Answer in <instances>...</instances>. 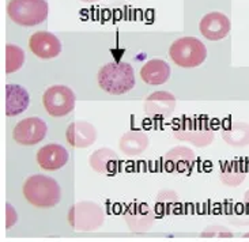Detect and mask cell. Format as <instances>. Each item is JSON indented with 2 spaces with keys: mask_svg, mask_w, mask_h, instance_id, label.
<instances>
[{
  "mask_svg": "<svg viewBox=\"0 0 249 242\" xmlns=\"http://www.w3.org/2000/svg\"><path fill=\"white\" fill-rule=\"evenodd\" d=\"M22 192L27 202L37 208H52L61 200L60 185L49 175H30L23 182Z\"/></svg>",
  "mask_w": 249,
  "mask_h": 242,
  "instance_id": "1",
  "label": "cell"
},
{
  "mask_svg": "<svg viewBox=\"0 0 249 242\" xmlns=\"http://www.w3.org/2000/svg\"><path fill=\"white\" fill-rule=\"evenodd\" d=\"M105 222L104 209L94 202H79L68 211V223L78 231H95Z\"/></svg>",
  "mask_w": 249,
  "mask_h": 242,
  "instance_id": "6",
  "label": "cell"
},
{
  "mask_svg": "<svg viewBox=\"0 0 249 242\" xmlns=\"http://www.w3.org/2000/svg\"><path fill=\"white\" fill-rule=\"evenodd\" d=\"M173 135L178 140L189 141L196 147H207L214 141V128L207 117H182Z\"/></svg>",
  "mask_w": 249,
  "mask_h": 242,
  "instance_id": "3",
  "label": "cell"
},
{
  "mask_svg": "<svg viewBox=\"0 0 249 242\" xmlns=\"http://www.w3.org/2000/svg\"><path fill=\"white\" fill-rule=\"evenodd\" d=\"M68 158H70V155H68L67 150L57 143H51V144L41 147L36 156L40 168L47 172H54V170H59L63 166H66Z\"/></svg>",
  "mask_w": 249,
  "mask_h": 242,
  "instance_id": "15",
  "label": "cell"
},
{
  "mask_svg": "<svg viewBox=\"0 0 249 242\" xmlns=\"http://www.w3.org/2000/svg\"><path fill=\"white\" fill-rule=\"evenodd\" d=\"M177 202H178V195L175 190H170V189L161 190L155 197V215L165 216L173 214V209H175Z\"/></svg>",
  "mask_w": 249,
  "mask_h": 242,
  "instance_id": "22",
  "label": "cell"
},
{
  "mask_svg": "<svg viewBox=\"0 0 249 242\" xmlns=\"http://www.w3.org/2000/svg\"><path fill=\"white\" fill-rule=\"evenodd\" d=\"M100 87L108 94L122 95L135 87V72L125 61H112L102 66L97 75Z\"/></svg>",
  "mask_w": 249,
  "mask_h": 242,
  "instance_id": "2",
  "label": "cell"
},
{
  "mask_svg": "<svg viewBox=\"0 0 249 242\" xmlns=\"http://www.w3.org/2000/svg\"><path fill=\"white\" fill-rule=\"evenodd\" d=\"M66 139L75 148H86L97 140V129L88 121H74L66 129Z\"/></svg>",
  "mask_w": 249,
  "mask_h": 242,
  "instance_id": "14",
  "label": "cell"
},
{
  "mask_svg": "<svg viewBox=\"0 0 249 242\" xmlns=\"http://www.w3.org/2000/svg\"><path fill=\"white\" fill-rule=\"evenodd\" d=\"M199 29L204 38L210 41H219L228 37L231 29V23L223 13L213 11L203 17L199 23Z\"/></svg>",
  "mask_w": 249,
  "mask_h": 242,
  "instance_id": "11",
  "label": "cell"
},
{
  "mask_svg": "<svg viewBox=\"0 0 249 242\" xmlns=\"http://www.w3.org/2000/svg\"><path fill=\"white\" fill-rule=\"evenodd\" d=\"M176 97L169 91H155L144 100V115L153 119H165L175 112Z\"/></svg>",
  "mask_w": 249,
  "mask_h": 242,
  "instance_id": "12",
  "label": "cell"
},
{
  "mask_svg": "<svg viewBox=\"0 0 249 242\" xmlns=\"http://www.w3.org/2000/svg\"><path fill=\"white\" fill-rule=\"evenodd\" d=\"M81 1H85V3H93V1H97V0H81Z\"/></svg>",
  "mask_w": 249,
  "mask_h": 242,
  "instance_id": "28",
  "label": "cell"
},
{
  "mask_svg": "<svg viewBox=\"0 0 249 242\" xmlns=\"http://www.w3.org/2000/svg\"><path fill=\"white\" fill-rule=\"evenodd\" d=\"M18 222V214L10 203L6 204V227L11 229L15 223Z\"/></svg>",
  "mask_w": 249,
  "mask_h": 242,
  "instance_id": "26",
  "label": "cell"
},
{
  "mask_svg": "<svg viewBox=\"0 0 249 242\" xmlns=\"http://www.w3.org/2000/svg\"><path fill=\"white\" fill-rule=\"evenodd\" d=\"M244 203L247 204V207L249 208V189L245 192V195H244Z\"/></svg>",
  "mask_w": 249,
  "mask_h": 242,
  "instance_id": "27",
  "label": "cell"
},
{
  "mask_svg": "<svg viewBox=\"0 0 249 242\" xmlns=\"http://www.w3.org/2000/svg\"><path fill=\"white\" fill-rule=\"evenodd\" d=\"M247 177V165L241 159L221 161L219 165V180L226 187H238Z\"/></svg>",
  "mask_w": 249,
  "mask_h": 242,
  "instance_id": "20",
  "label": "cell"
},
{
  "mask_svg": "<svg viewBox=\"0 0 249 242\" xmlns=\"http://www.w3.org/2000/svg\"><path fill=\"white\" fill-rule=\"evenodd\" d=\"M244 237H245V238H249V233H248V234H245V236H244Z\"/></svg>",
  "mask_w": 249,
  "mask_h": 242,
  "instance_id": "29",
  "label": "cell"
},
{
  "mask_svg": "<svg viewBox=\"0 0 249 242\" xmlns=\"http://www.w3.org/2000/svg\"><path fill=\"white\" fill-rule=\"evenodd\" d=\"M90 168L98 174L115 175L120 172V156L112 148L102 147L95 150L89 158Z\"/></svg>",
  "mask_w": 249,
  "mask_h": 242,
  "instance_id": "16",
  "label": "cell"
},
{
  "mask_svg": "<svg viewBox=\"0 0 249 242\" xmlns=\"http://www.w3.org/2000/svg\"><path fill=\"white\" fill-rule=\"evenodd\" d=\"M226 219L236 225H249V208L245 203L230 204L226 208Z\"/></svg>",
  "mask_w": 249,
  "mask_h": 242,
  "instance_id": "24",
  "label": "cell"
},
{
  "mask_svg": "<svg viewBox=\"0 0 249 242\" xmlns=\"http://www.w3.org/2000/svg\"><path fill=\"white\" fill-rule=\"evenodd\" d=\"M25 64V52L15 44L6 45V72L13 74L22 68Z\"/></svg>",
  "mask_w": 249,
  "mask_h": 242,
  "instance_id": "23",
  "label": "cell"
},
{
  "mask_svg": "<svg viewBox=\"0 0 249 242\" xmlns=\"http://www.w3.org/2000/svg\"><path fill=\"white\" fill-rule=\"evenodd\" d=\"M30 104V97L26 88L19 85H7L6 86V115L14 117L23 113Z\"/></svg>",
  "mask_w": 249,
  "mask_h": 242,
  "instance_id": "18",
  "label": "cell"
},
{
  "mask_svg": "<svg viewBox=\"0 0 249 242\" xmlns=\"http://www.w3.org/2000/svg\"><path fill=\"white\" fill-rule=\"evenodd\" d=\"M200 236L203 238H231L233 233L223 226H210L203 231Z\"/></svg>",
  "mask_w": 249,
  "mask_h": 242,
  "instance_id": "25",
  "label": "cell"
},
{
  "mask_svg": "<svg viewBox=\"0 0 249 242\" xmlns=\"http://www.w3.org/2000/svg\"><path fill=\"white\" fill-rule=\"evenodd\" d=\"M42 105L48 115L52 117H64L75 108L74 91L67 86H51L42 95Z\"/></svg>",
  "mask_w": 249,
  "mask_h": 242,
  "instance_id": "7",
  "label": "cell"
},
{
  "mask_svg": "<svg viewBox=\"0 0 249 242\" xmlns=\"http://www.w3.org/2000/svg\"><path fill=\"white\" fill-rule=\"evenodd\" d=\"M150 139L142 131H128L119 140V148L123 154L129 158H135L142 155L147 150Z\"/></svg>",
  "mask_w": 249,
  "mask_h": 242,
  "instance_id": "19",
  "label": "cell"
},
{
  "mask_svg": "<svg viewBox=\"0 0 249 242\" xmlns=\"http://www.w3.org/2000/svg\"><path fill=\"white\" fill-rule=\"evenodd\" d=\"M170 66L165 60L153 59L143 64L141 68V79L151 86H160L169 81L170 78Z\"/></svg>",
  "mask_w": 249,
  "mask_h": 242,
  "instance_id": "17",
  "label": "cell"
},
{
  "mask_svg": "<svg viewBox=\"0 0 249 242\" xmlns=\"http://www.w3.org/2000/svg\"><path fill=\"white\" fill-rule=\"evenodd\" d=\"M196 156L195 151L185 146H177L169 150L162 156V166L168 173H177V174L189 175L195 169Z\"/></svg>",
  "mask_w": 249,
  "mask_h": 242,
  "instance_id": "8",
  "label": "cell"
},
{
  "mask_svg": "<svg viewBox=\"0 0 249 242\" xmlns=\"http://www.w3.org/2000/svg\"><path fill=\"white\" fill-rule=\"evenodd\" d=\"M222 139L231 147L249 146V124L248 122H230L221 131Z\"/></svg>",
  "mask_w": 249,
  "mask_h": 242,
  "instance_id": "21",
  "label": "cell"
},
{
  "mask_svg": "<svg viewBox=\"0 0 249 242\" xmlns=\"http://www.w3.org/2000/svg\"><path fill=\"white\" fill-rule=\"evenodd\" d=\"M7 14L19 26H37L48 18L49 6L45 0H10Z\"/></svg>",
  "mask_w": 249,
  "mask_h": 242,
  "instance_id": "4",
  "label": "cell"
},
{
  "mask_svg": "<svg viewBox=\"0 0 249 242\" xmlns=\"http://www.w3.org/2000/svg\"><path fill=\"white\" fill-rule=\"evenodd\" d=\"M155 211L147 203H132L124 211V221L134 233H146L153 227Z\"/></svg>",
  "mask_w": 249,
  "mask_h": 242,
  "instance_id": "10",
  "label": "cell"
},
{
  "mask_svg": "<svg viewBox=\"0 0 249 242\" xmlns=\"http://www.w3.org/2000/svg\"><path fill=\"white\" fill-rule=\"evenodd\" d=\"M29 48L37 57L48 60L57 57L61 53L60 40L52 33L48 32H37L29 38Z\"/></svg>",
  "mask_w": 249,
  "mask_h": 242,
  "instance_id": "13",
  "label": "cell"
},
{
  "mask_svg": "<svg viewBox=\"0 0 249 242\" xmlns=\"http://www.w3.org/2000/svg\"><path fill=\"white\" fill-rule=\"evenodd\" d=\"M169 54L178 67L194 68L206 60L207 49L202 41L196 37H181L170 45Z\"/></svg>",
  "mask_w": 249,
  "mask_h": 242,
  "instance_id": "5",
  "label": "cell"
},
{
  "mask_svg": "<svg viewBox=\"0 0 249 242\" xmlns=\"http://www.w3.org/2000/svg\"><path fill=\"white\" fill-rule=\"evenodd\" d=\"M48 125L40 117H27L20 120L13 129V139L20 146H34L45 139Z\"/></svg>",
  "mask_w": 249,
  "mask_h": 242,
  "instance_id": "9",
  "label": "cell"
}]
</instances>
